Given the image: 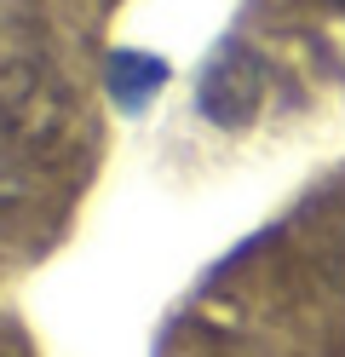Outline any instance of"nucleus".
<instances>
[{
  "label": "nucleus",
  "mask_w": 345,
  "mask_h": 357,
  "mask_svg": "<svg viewBox=\"0 0 345 357\" xmlns=\"http://www.w3.org/2000/svg\"><path fill=\"white\" fill-rule=\"evenodd\" d=\"M201 109L219 127H242L259 109V63L242 58V52H224L201 81Z\"/></svg>",
  "instance_id": "1"
},
{
  "label": "nucleus",
  "mask_w": 345,
  "mask_h": 357,
  "mask_svg": "<svg viewBox=\"0 0 345 357\" xmlns=\"http://www.w3.org/2000/svg\"><path fill=\"white\" fill-rule=\"evenodd\" d=\"M0 357H23V346H12V340H0Z\"/></svg>",
  "instance_id": "2"
}]
</instances>
